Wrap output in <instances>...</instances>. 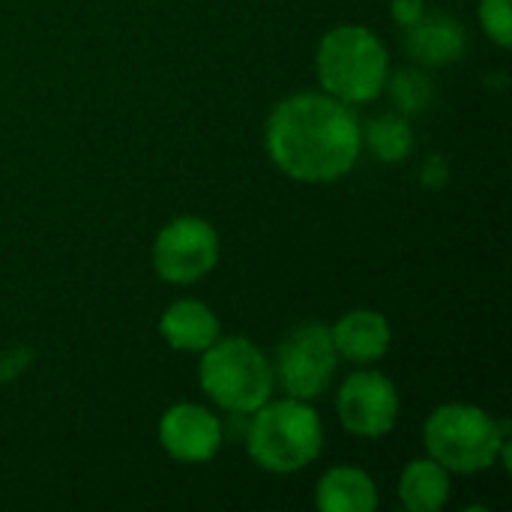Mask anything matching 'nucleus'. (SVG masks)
I'll return each mask as SVG.
<instances>
[{
  "mask_svg": "<svg viewBox=\"0 0 512 512\" xmlns=\"http://www.w3.org/2000/svg\"><path fill=\"white\" fill-rule=\"evenodd\" d=\"M405 48L414 60L420 63H429V66H447V63H456L465 48H468V36H465V27L453 18V15H444V12H435V15H420L408 33H405Z\"/></svg>",
  "mask_w": 512,
  "mask_h": 512,
  "instance_id": "9d476101",
  "label": "nucleus"
},
{
  "mask_svg": "<svg viewBox=\"0 0 512 512\" xmlns=\"http://www.w3.org/2000/svg\"><path fill=\"white\" fill-rule=\"evenodd\" d=\"M318 78L327 96L360 105L375 99L390 78V57L384 42L360 24L330 30L318 45Z\"/></svg>",
  "mask_w": 512,
  "mask_h": 512,
  "instance_id": "7ed1b4c3",
  "label": "nucleus"
},
{
  "mask_svg": "<svg viewBox=\"0 0 512 512\" xmlns=\"http://www.w3.org/2000/svg\"><path fill=\"white\" fill-rule=\"evenodd\" d=\"M252 414L246 447L258 468L270 474H294L318 459L324 447V429L309 402L294 396L279 402L267 399Z\"/></svg>",
  "mask_w": 512,
  "mask_h": 512,
  "instance_id": "f03ea898",
  "label": "nucleus"
},
{
  "mask_svg": "<svg viewBox=\"0 0 512 512\" xmlns=\"http://www.w3.org/2000/svg\"><path fill=\"white\" fill-rule=\"evenodd\" d=\"M264 144L279 171L300 183H333L345 177L363 147L354 111L327 93L282 99L264 129Z\"/></svg>",
  "mask_w": 512,
  "mask_h": 512,
  "instance_id": "f257e3e1",
  "label": "nucleus"
},
{
  "mask_svg": "<svg viewBox=\"0 0 512 512\" xmlns=\"http://www.w3.org/2000/svg\"><path fill=\"white\" fill-rule=\"evenodd\" d=\"M336 360L339 354L333 348L330 327L312 321V324L294 327L282 339L279 354H276V375L288 396L309 402L327 390L336 372Z\"/></svg>",
  "mask_w": 512,
  "mask_h": 512,
  "instance_id": "423d86ee",
  "label": "nucleus"
},
{
  "mask_svg": "<svg viewBox=\"0 0 512 512\" xmlns=\"http://www.w3.org/2000/svg\"><path fill=\"white\" fill-rule=\"evenodd\" d=\"M480 21H483V30H486L501 48H510V0H480Z\"/></svg>",
  "mask_w": 512,
  "mask_h": 512,
  "instance_id": "f3484780",
  "label": "nucleus"
},
{
  "mask_svg": "<svg viewBox=\"0 0 512 512\" xmlns=\"http://www.w3.org/2000/svg\"><path fill=\"white\" fill-rule=\"evenodd\" d=\"M201 387L204 393L231 414L258 411L273 393V366L249 339L231 336L216 339L201 351Z\"/></svg>",
  "mask_w": 512,
  "mask_h": 512,
  "instance_id": "39448f33",
  "label": "nucleus"
},
{
  "mask_svg": "<svg viewBox=\"0 0 512 512\" xmlns=\"http://www.w3.org/2000/svg\"><path fill=\"white\" fill-rule=\"evenodd\" d=\"M369 147L381 162H402L414 147V132L405 117L399 114H381L366 129Z\"/></svg>",
  "mask_w": 512,
  "mask_h": 512,
  "instance_id": "2eb2a0df",
  "label": "nucleus"
},
{
  "mask_svg": "<svg viewBox=\"0 0 512 512\" xmlns=\"http://www.w3.org/2000/svg\"><path fill=\"white\" fill-rule=\"evenodd\" d=\"M507 423H495L477 405H444L426 420L429 456L453 474L489 471L507 441Z\"/></svg>",
  "mask_w": 512,
  "mask_h": 512,
  "instance_id": "20e7f679",
  "label": "nucleus"
},
{
  "mask_svg": "<svg viewBox=\"0 0 512 512\" xmlns=\"http://www.w3.org/2000/svg\"><path fill=\"white\" fill-rule=\"evenodd\" d=\"M447 180V162L441 159V156H435L432 162H429V168H426V183L429 186H438V183H444Z\"/></svg>",
  "mask_w": 512,
  "mask_h": 512,
  "instance_id": "6ab92c4d",
  "label": "nucleus"
},
{
  "mask_svg": "<svg viewBox=\"0 0 512 512\" xmlns=\"http://www.w3.org/2000/svg\"><path fill=\"white\" fill-rule=\"evenodd\" d=\"M330 336H333L336 354L351 363H375L390 351V342H393L387 318L372 309H357V312L342 315L336 327L330 330Z\"/></svg>",
  "mask_w": 512,
  "mask_h": 512,
  "instance_id": "9b49d317",
  "label": "nucleus"
},
{
  "mask_svg": "<svg viewBox=\"0 0 512 512\" xmlns=\"http://www.w3.org/2000/svg\"><path fill=\"white\" fill-rule=\"evenodd\" d=\"M159 330L177 351H207L219 339V318L198 300H180L165 309Z\"/></svg>",
  "mask_w": 512,
  "mask_h": 512,
  "instance_id": "ddd939ff",
  "label": "nucleus"
},
{
  "mask_svg": "<svg viewBox=\"0 0 512 512\" xmlns=\"http://www.w3.org/2000/svg\"><path fill=\"white\" fill-rule=\"evenodd\" d=\"M159 441L177 462H210L222 447V423L207 408L180 402L162 414Z\"/></svg>",
  "mask_w": 512,
  "mask_h": 512,
  "instance_id": "1a4fd4ad",
  "label": "nucleus"
},
{
  "mask_svg": "<svg viewBox=\"0 0 512 512\" xmlns=\"http://www.w3.org/2000/svg\"><path fill=\"white\" fill-rule=\"evenodd\" d=\"M219 261V234L207 219L180 216L168 222L153 243V267L171 285L204 279Z\"/></svg>",
  "mask_w": 512,
  "mask_h": 512,
  "instance_id": "0eeeda50",
  "label": "nucleus"
},
{
  "mask_svg": "<svg viewBox=\"0 0 512 512\" xmlns=\"http://www.w3.org/2000/svg\"><path fill=\"white\" fill-rule=\"evenodd\" d=\"M423 15V0H393V18L402 27H411Z\"/></svg>",
  "mask_w": 512,
  "mask_h": 512,
  "instance_id": "a211bd4d",
  "label": "nucleus"
},
{
  "mask_svg": "<svg viewBox=\"0 0 512 512\" xmlns=\"http://www.w3.org/2000/svg\"><path fill=\"white\" fill-rule=\"evenodd\" d=\"M390 84V96L396 99V105L405 111V114H417V111H426L429 102H432V84L423 72L417 69H402L396 72L393 78H387Z\"/></svg>",
  "mask_w": 512,
  "mask_h": 512,
  "instance_id": "dca6fc26",
  "label": "nucleus"
},
{
  "mask_svg": "<svg viewBox=\"0 0 512 512\" xmlns=\"http://www.w3.org/2000/svg\"><path fill=\"white\" fill-rule=\"evenodd\" d=\"M399 498L411 512L441 510L450 498V471L435 459H417L399 480Z\"/></svg>",
  "mask_w": 512,
  "mask_h": 512,
  "instance_id": "4468645a",
  "label": "nucleus"
},
{
  "mask_svg": "<svg viewBox=\"0 0 512 512\" xmlns=\"http://www.w3.org/2000/svg\"><path fill=\"white\" fill-rule=\"evenodd\" d=\"M315 504L324 512H375L378 510V489L366 471L339 465L321 477Z\"/></svg>",
  "mask_w": 512,
  "mask_h": 512,
  "instance_id": "f8f14e48",
  "label": "nucleus"
},
{
  "mask_svg": "<svg viewBox=\"0 0 512 512\" xmlns=\"http://www.w3.org/2000/svg\"><path fill=\"white\" fill-rule=\"evenodd\" d=\"M336 411L351 435L381 438L396 426L399 417L396 384L381 372H354L336 396Z\"/></svg>",
  "mask_w": 512,
  "mask_h": 512,
  "instance_id": "6e6552de",
  "label": "nucleus"
}]
</instances>
